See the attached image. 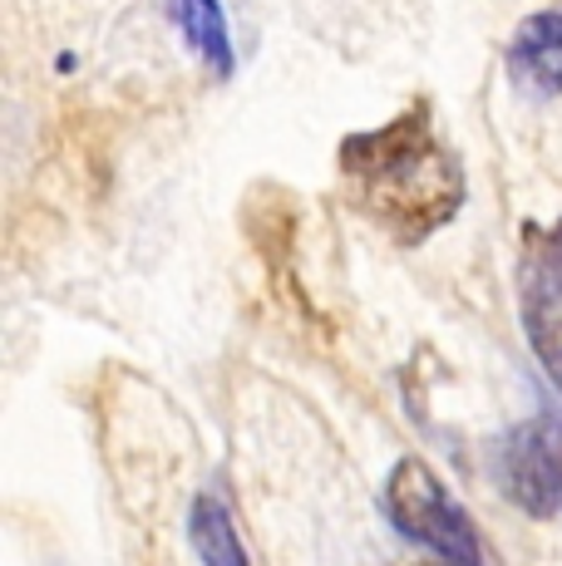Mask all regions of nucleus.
I'll list each match as a JSON object with an SVG mask.
<instances>
[{
    "label": "nucleus",
    "instance_id": "1",
    "mask_svg": "<svg viewBox=\"0 0 562 566\" xmlns=\"http://www.w3.org/2000/svg\"><path fill=\"white\" fill-rule=\"evenodd\" d=\"M341 182L361 217L415 247L464 207V163L439 138L429 99L399 108L391 124L341 138Z\"/></svg>",
    "mask_w": 562,
    "mask_h": 566
},
{
    "label": "nucleus",
    "instance_id": "2",
    "mask_svg": "<svg viewBox=\"0 0 562 566\" xmlns=\"http://www.w3.org/2000/svg\"><path fill=\"white\" fill-rule=\"evenodd\" d=\"M385 517L449 566H489L479 527L425 459H399L385 478Z\"/></svg>",
    "mask_w": 562,
    "mask_h": 566
},
{
    "label": "nucleus",
    "instance_id": "3",
    "mask_svg": "<svg viewBox=\"0 0 562 566\" xmlns=\"http://www.w3.org/2000/svg\"><path fill=\"white\" fill-rule=\"evenodd\" d=\"M518 321L533 345V360L562 395V217L528 222L518 242Z\"/></svg>",
    "mask_w": 562,
    "mask_h": 566
},
{
    "label": "nucleus",
    "instance_id": "4",
    "mask_svg": "<svg viewBox=\"0 0 562 566\" xmlns=\"http://www.w3.org/2000/svg\"><path fill=\"white\" fill-rule=\"evenodd\" d=\"M493 478L528 517L562 522V419L533 413L493 443Z\"/></svg>",
    "mask_w": 562,
    "mask_h": 566
},
{
    "label": "nucleus",
    "instance_id": "5",
    "mask_svg": "<svg viewBox=\"0 0 562 566\" xmlns=\"http://www.w3.org/2000/svg\"><path fill=\"white\" fill-rule=\"evenodd\" d=\"M508 80L533 99H562V0L518 20L503 50Z\"/></svg>",
    "mask_w": 562,
    "mask_h": 566
},
{
    "label": "nucleus",
    "instance_id": "6",
    "mask_svg": "<svg viewBox=\"0 0 562 566\" xmlns=\"http://www.w3.org/2000/svg\"><path fill=\"white\" fill-rule=\"evenodd\" d=\"M168 15L178 25L188 54L212 70V80H232L237 70V50H232V30H227V10L222 0H168Z\"/></svg>",
    "mask_w": 562,
    "mask_h": 566
},
{
    "label": "nucleus",
    "instance_id": "7",
    "mask_svg": "<svg viewBox=\"0 0 562 566\" xmlns=\"http://www.w3.org/2000/svg\"><path fill=\"white\" fill-rule=\"evenodd\" d=\"M188 542L198 552L202 566H252L247 562V547L237 537V522L227 517V507L212 493L192 497L188 507Z\"/></svg>",
    "mask_w": 562,
    "mask_h": 566
}]
</instances>
